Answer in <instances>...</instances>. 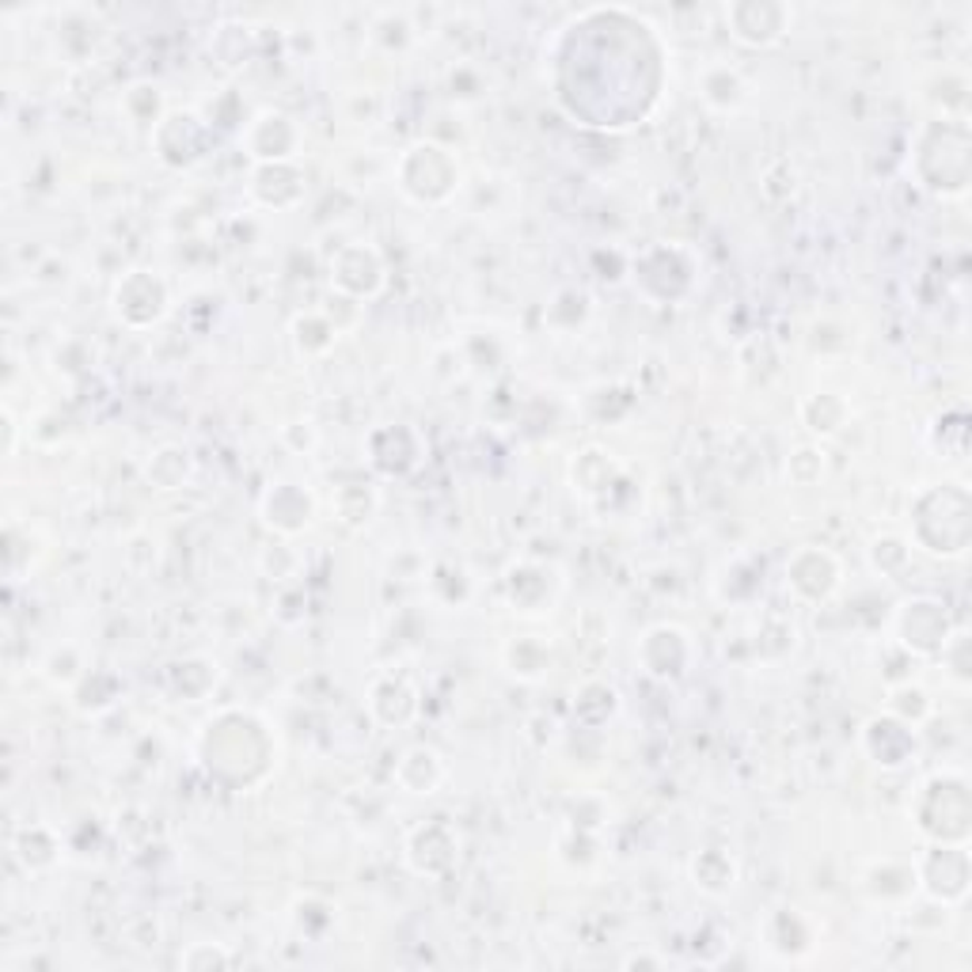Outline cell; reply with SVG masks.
I'll return each instance as SVG.
<instances>
[{"label": "cell", "mask_w": 972, "mask_h": 972, "mask_svg": "<svg viewBox=\"0 0 972 972\" xmlns=\"http://www.w3.org/2000/svg\"><path fill=\"white\" fill-rule=\"evenodd\" d=\"M168 304V296H164V285L156 282L153 274H129L122 285H118L115 293V304H118V316H122L126 323L134 320V308H145V304Z\"/></svg>", "instance_id": "obj_3"}, {"label": "cell", "mask_w": 972, "mask_h": 972, "mask_svg": "<svg viewBox=\"0 0 972 972\" xmlns=\"http://www.w3.org/2000/svg\"><path fill=\"white\" fill-rule=\"evenodd\" d=\"M729 23H734V35L740 42L748 46H772L775 39H783V27H786V12L775 4H737L729 8Z\"/></svg>", "instance_id": "obj_1"}, {"label": "cell", "mask_w": 972, "mask_h": 972, "mask_svg": "<svg viewBox=\"0 0 972 972\" xmlns=\"http://www.w3.org/2000/svg\"><path fill=\"white\" fill-rule=\"evenodd\" d=\"M308 513H312L308 494L289 487V483L274 487L271 498H266V521L277 524V529H289V521H285V517H293V529H301V524H308Z\"/></svg>", "instance_id": "obj_2"}]
</instances>
